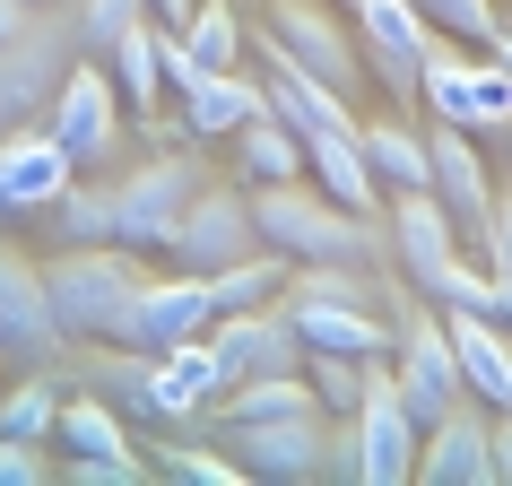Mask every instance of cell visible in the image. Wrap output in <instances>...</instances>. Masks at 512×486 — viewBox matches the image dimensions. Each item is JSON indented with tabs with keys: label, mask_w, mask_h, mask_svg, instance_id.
<instances>
[{
	"label": "cell",
	"mask_w": 512,
	"mask_h": 486,
	"mask_svg": "<svg viewBox=\"0 0 512 486\" xmlns=\"http://www.w3.org/2000/svg\"><path fill=\"white\" fill-rule=\"evenodd\" d=\"M287 313H296L304 348H339V356H391L400 348V313H374V304H330V296H296L287 287Z\"/></svg>",
	"instance_id": "44dd1931"
},
{
	"label": "cell",
	"mask_w": 512,
	"mask_h": 486,
	"mask_svg": "<svg viewBox=\"0 0 512 486\" xmlns=\"http://www.w3.org/2000/svg\"><path fill=\"white\" fill-rule=\"evenodd\" d=\"M0 348L18 356V365H53V356H70V330H61V313H53L44 261H27L9 235H0Z\"/></svg>",
	"instance_id": "8992f818"
},
{
	"label": "cell",
	"mask_w": 512,
	"mask_h": 486,
	"mask_svg": "<svg viewBox=\"0 0 512 486\" xmlns=\"http://www.w3.org/2000/svg\"><path fill=\"white\" fill-rule=\"evenodd\" d=\"M148 460H157V478H183V486H243V478H252L235 452H191V443H174V452H148Z\"/></svg>",
	"instance_id": "d590c367"
},
{
	"label": "cell",
	"mask_w": 512,
	"mask_h": 486,
	"mask_svg": "<svg viewBox=\"0 0 512 486\" xmlns=\"http://www.w3.org/2000/svg\"><path fill=\"white\" fill-rule=\"evenodd\" d=\"M70 183H79V157H70L53 131H27V122L0 131V200H9V209H53Z\"/></svg>",
	"instance_id": "d6986e66"
},
{
	"label": "cell",
	"mask_w": 512,
	"mask_h": 486,
	"mask_svg": "<svg viewBox=\"0 0 512 486\" xmlns=\"http://www.w3.org/2000/svg\"><path fill=\"white\" fill-rule=\"evenodd\" d=\"M148 252H131V243H61L53 261H44V287H53V313L61 330H70V348L79 339H122V322H131L139 287H148Z\"/></svg>",
	"instance_id": "6da1fadb"
},
{
	"label": "cell",
	"mask_w": 512,
	"mask_h": 486,
	"mask_svg": "<svg viewBox=\"0 0 512 486\" xmlns=\"http://www.w3.org/2000/svg\"><path fill=\"white\" fill-rule=\"evenodd\" d=\"M252 252H270L252 191L200 183V200H191L183 226H174V261H183V270H226V261H252Z\"/></svg>",
	"instance_id": "ba28073f"
},
{
	"label": "cell",
	"mask_w": 512,
	"mask_h": 486,
	"mask_svg": "<svg viewBox=\"0 0 512 486\" xmlns=\"http://www.w3.org/2000/svg\"><path fill=\"white\" fill-rule=\"evenodd\" d=\"M148 18V0H79V53L87 61H113V44Z\"/></svg>",
	"instance_id": "e575fe53"
},
{
	"label": "cell",
	"mask_w": 512,
	"mask_h": 486,
	"mask_svg": "<svg viewBox=\"0 0 512 486\" xmlns=\"http://www.w3.org/2000/svg\"><path fill=\"white\" fill-rule=\"evenodd\" d=\"M356 35H365V70L391 96H426V70L452 53V35L417 0H356Z\"/></svg>",
	"instance_id": "5b68a950"
},
{
	"label": "cell",
	"mask_w": 512,
	"mask_h": 486,
	"mask_svg": "<svg viewBox=\"0 0 512 486\" xmlns=\"http://www.w3.org/2000/svg\"><path fill=\"white\" fill-rule=\"evenodd\" d=\"M209 322H217L209 270H174V278H148V287H139L122 339H131V348H174V339H200Z\"/></svg>",
	"instance_id": "2e32d148"
},
{
	"label": "cell",
	"mask_w": 512,
	"mask_h": 486,
	"mask_svg": "<svg viewBox=\"0 0 512 486\" xmlns=\"http://www.w3.org/2000/svg\"><path fill=\"white\" fill-rule=\"evenodd\" d=\"M44 131L70 148L79 165H105L122 148V96H113V70L105 61H70V79L53 87V105H44Z\"/></svg>",
	"instance_id": "52a82bcc"
},
{
	"label": "cell",
	"mask_w": 512,
	"mask_h": 486,
	"mask_svg": "<svg viewBox=\"0 0 512 486\" xmlns=\"http://www.w3.org/2000/svg\"><path fill=\"white\" fill-rule=\"evenodd\" d=\"M296 278V261L287 252H252V261H226V270H209V296H217V313H252V304H278V287Z\"/></svg>",
	"instance_id": "f1b7e54d"
},
{
	"label": "cell",
	"mask_w": 512,
	"mask_h": 486,
	"mask_svg": "<svg viewBox=\"0 0 512 486\" xmlns=\"http://www.w3.org/2000/svg\"><path fill=\"white\" fill-rule=\"evenodd\" d=\"M365 165H374V183L391 191H434V148L408 122H365Z\"/></svg>",
	"instance_id": "83f0119b"
},
{
	"label": "cell",
	"mask_w": 512,
	"mask_h": 486,
	"mask_svg": "<svg viewBox=\"0 0 512 486\" xmlns=\"http://www.w3.org/2000/svg\"><path fill=\"white\" fill-rule=\"evenodd\" d=\"M79 382L87 391H105L122 417H148V426H174V408H165V382H157V348H131V339H79Z\"/></svg>",
	"instance_id": "9a60e30c"
},
{
	"label": "cell",
	"mask_w": 512,
	"mask_h": 486,
	"mask_svg": "<svg viewBox=\"0 0 512 486\" xmlns=\"http://www.w3.org/2000/svg\"><path fill=\"white\" fill-rule=\"evenodd\" d=\"M382 226H391V261L408 270V287H426V278L460 252V226H452V209H443L434 191H391Z\"/></svg>",
	"instance_id": "ffe728a7"
},
{
	"label": "cell",
	"mask_w": 512,
	"mask_h": 486,
	"mask_svg": "<svg viewBox=\"0 0 512 486\" xmlns=\"http://www.w3.org/2000/svg\"><path fill=\"white\" fill-rule=\"evenodd\" d=\"M183 53L191 70H235L243 61V18H235V0H200L183 18Z\"/></svg>",
	"instance_id": "f546056e"
},
{
	"label": "cell",
	"mask_w": 512,
	"mask_h": 486,
	"mask_svg": "<svg viewBox=\"0 0 512 486\" xmlns=\"http://www.w3.org/2000/svg\"><path fill=\"white\" fill-rule=\"evenodd\" d=\"M35 27V0H0V44H9V35H27Z\"/></svg>",
	"instance_id": "60d3db41"
},
{
	"label": "cell",
	"mask_w": 512,
	"mask_h": 486,
	"mask_svg": "<svg viewBox=\"0 0 512 486\" xmlns=\"http://www.w3.org/2000/svg\"><path fill=\"white\" fill-rule=\"evenodd\" d=\"M53 443L70 460H122L131 452V434H122V408L105 400V391H61V417H53Z\"/></svg>",
	"instance_id": "d4e9b609"
},
{
	"label": "cell",
	"mask_w": 512,
	"mask_h": 486,
	"mask_svg": "<svg viewBox=\"0 0 512 486\" xmlns=\"http://www.w3.org/2000/svg\"><path fill=\"white\" fill-rule=\"evenodd\" d=\"M382 356H339V348H304V374H313V391H322L330 417H356L365 408V382H374Z\"/></svg>",
	"instance_id": "1f68e13d"
},
{
	"label": "cell",
	"mask_w": 512,
	"mask_h": 486,
	"mask_svg": "<svg viewBox=\"0 0 512 486\" xmlns=\"http://www.w3.org/2000/svg\"><path fill=\"white\" fill-rule=\"evenodd\" d=\"M356 434H365V486H408V478H417V443H426V426H417V408H408L391 356H382L374 382H365Z\"/></svg>",
	"instance_id": "7c38bea8"
},
{
	"label": "cell",
	"mask_w": 512,
	"mask_h": 486,
	"mask_svg": "<svg viewBox=\"0 0 512 486\" xmlns=\"http://www.w3.org/2000/svg\"><path fill=\"white\" fill-rule=\"evenodd\" d=\"M235 460L252 478H278V486H304L322 478V443H330V408H296V417H243L226 426Z\"/></svg>",
	"instance_id": "8fae6325"
},
{
	"label": "cell",
	"mask_w": 512,
	"mask_h": 486,
	"mask_svg": "<svg viewBox=\"0 0 512 486\" xmlns=\"http://www.w3.org/2000/svg\"><path fill=\"white\" fill-rule=\"evenodd\" d=\"M434 200L452 209V226H460V243L469 252H486V235H495V183H486V157L469 148V131L460 122H434Z\"/></svg>",
	"instance_id": "5bb4252c"
},
{
	"label": "cell",
	"mask_w": 512,
	"mask_h": 486,
	"mask_svg": "<svg viewBox=\"0 0 512 486\" xmlns=\"http://www.w3.org/2000/svg\"><path fill=\"white\" fill-rule=\"evenodd\" d=\"M61 460L44 443H18V434H0V486H53Z\"/></svg>",
	"instance_id": "74e56055"
},
{
	"label": "cell",
	"mask_w": 512,
	"mask_h": 486,
	"mask_svg": "<svg viewBox=\"0 0 512 486\" xmlns=\"http://www.w3.org/2000/svg\"><path fill=\"white\" fill-rule=\"evenodd\" d=\"M495 61H504V70H512V27H504V44H495Z\"/></svg>",
	"instance_id": "b9f144b4"
},
{
	"label": "cell",
	"mask_w": 512,
	"mask_h": 486,
	"mask_svg": "<svg viewBox=\"0 0 512 486\" xmlns=\"http://www.w3.org/2000/svg\"><path fill=\"white\" fill-rule=\"evenodd\" d=\"M252 113H270V87L235 79V70H200V79L183 87V131L191 139H235Z\"/></svg>",
	"instance_id": "603a6c76"
},
{
	"label": "cell",
	"mask_w": 512,
	"mask_h": 486,
	"mask_svg": "<svg viewBox=\"0 0 512 486\" xmlns=\"http://www.w3.org/2000/svg\"><path fill=\"white\" fill-rule=\"evenodd\" d=\"M434 27L452 35V44H469V53H495L504 44V18H495V0H417Z\"/></svg>",
	"instance_id": "836d02e7"
},
{
	"label": "cell",
	"mask_w": 512,
	"mask_h": 486,
	"mask_svg": "<svg viewBox=\"0 0 512 486\" xmlns=\"http://www.w3.org/2000/svg\"><path fill=\"white\" fill-rule=\"evenodd\" d=\"M157 382H165L174 426H200V417H209V408L243 382V365L217 348V330H200V339H174V348H157Z\"/></svg>",
	"instance_id": "e0dca14e"
},
{
	"label": "cell",
	"mask_w": 512,
	"mask_h": 486,
	"mask_svg": "<svg viewBox=\"0 0 512 486\" xmlns=\"http://www.w3.org/2000/svg\"><path fill=\"white\" fill-rule=\"evenodd\" d=\"M426 105H434V122H460V131H495L504 139L512 131V70L495 53L486 61H434L426 70Z\"/></svg>",
	"instance_id": "4fadbf2b"
},
{
	"label": "cell",
	"mask_w": 512,
	"mask_h": 486,
	"mask_svg": "<svg viewBox=\"0 0 512 486\" xmlns=\"http://www.w3.org/2000/svg\"><path fill=\"white\" fill-rule=\"evenodd\" d=\"M165 18H139L131 35H122V44H113V87H122V96H131V113L139 122H157V105L165 96H174V87H165Z\"/></svg>",
	"instance_id": "484cf974"
},
{
	"label": "cell",
	"mask_w": 512,
	"mask_h": 486,
	"mask_svg": "<svg viewBox=\"0 0 512 486\" xmlns=\"http://www.w3.org/2000/svg\"><path fill=\"white\" fill-rule=\"evenodd\" d=\"M261 18L278 27V44H287V53H296V61H304V70H313L322 87L356 96V44H348V27L330 18V0H270Z\"/></svg>",
	"instance_id": "ac0fdd59"
},
{
	"label": "cell",
	"mask_w": 512,
	"mask_h": 486,
	"mask_svg": "<svg viewBox=\"0 0 512 486\" xmlns=\"http://www.w3.org/2000/svg\"><path fill=\"white\" fill-rule=\"evenodd\" d=\"M322 478H330V486H365V434H356V417H330Z\"/></svg>",
	"instance_id": "8d00e7d4"
},
{
	"label": "cell",
	"mask_w": 512,
	"mask_h": 486,
	"mask_svg": "<svg viewBox=\"0 0 512 486\" xmlns=\"http://www.w3.org/2000/svg\"><path fill=\"white\" fill-rule=\"evenodd\" d=\"M443 322H452V348H460V382L486 408H512V322H495V313H452V304H443Z\"/></svg>",
	"instance_id": "7402d4cb"
},
{
	"label": "cell",
	"mask_w": 512,
	"mask_h": 486,
	"mask_svg": "<svg viewBox=\"0 0 512 486\" xmlns=\"http://www.w3.org/2000/svg\"><path fill=\"white\" fill-rule=\"evenodd\" d=\"M235 157H243V183H304L313 165H304V139L278 122V113H252L235 131Z\"/></svg>",
	"instance_id": "4316f807"
},
{
	"label": "cell",
	"mask_w": 512,
	"mask_h": 486,
	"mask_svg": "<svg viewBox=\"0 0 512 486\" xmlns=\"http://www.w3.org/2000/svg\"><path fill=\"white\" fill-rule=\"evenodd\" d=\"M200 183H209L200 139H174V148H157L148 165H131V174L113 183V243H131V252H174V226H183V209L200 200Z\"/></svg>",
	"instance_id": "3957f363"
},
{
	"label": "cell",
	"mask_w": 512,
	"mask_h": 486,
	"mask_svg": "<svg viewBox=\"0 0 512 486\" xmlns=\"http://www.w3.org/2000/svg\"><path fill=\"white\" fill-rule=\"evenodd\" d=\"M70 61H79V27L35 18L27 35H9V44H0V131H18L27 113L53 105V87L70 79Z\"/></svg>",
	"instance_id": "9c48e42d"
},
{
	"label": "cell",
	"mask_w": 512,
	"mask_h": 486,
	"mask_svg": "<svg viewBox=\"0 0 512 486\" xmlns=\"http://www.w3.org/2000/svg\"><path fill=\"white\" fill-rule=\"evenodd\" d=\"M304 165H313V183L330 191V200H348L356 217H382L374 200V165H365V131H322V139H304Z\"/></svg>",
	"instance_id": "cb8c5ba5"
},
{
	"label": "cell",
	"mask_w": 512,
	"mask_h": 486,
	"mask_svg": "<svg viewBox=\"0 0 512 486\" xmlns=\"http://www.w3.org/2000/svg\"><path fill=\"white\" fill-rule=\"evenodd\" d=\"M0 217H18V209H9V200H0Z\"/></svg>",
	"instance_id": "ee69618b"
},
{
	"label": "cell",
	"mask_w": 512,
	"mask_h": 486,
	"mask_svg": "<svg viewBox=\"0 0 512 486\" xmlns=\"http://www.w3.org/2000/svg\"><path fill=\"white\" fill-rule=\"evenodd\" d=\"M339 9H356V0H339Z\"/></svg>",
	"instance_id": "bcb514c9"
},
{
	"label": "cell",
	"mask_w": 512,
	"mask_h": 486,
	"mask_svg": "<svg viewBox=\"0 0 512 486\" xmlns=\"http://www.w3.org/2000/svg\"><path fill=\"white\" fill-rule=\"evenodd\" d=\"M391 313H400V348H391V374H400L408 408H417V426H434L443 408L469 391L460 382V348H452V322L434 313V296H417V287H400L391 296Z\"/></svg>",
	"instance_id": "277c9868"
},
{
	"label": "cell",
	"mask_w": 512,
	"mask_h": 486,
	"mask_svg": "<svg viewBox=\"0 0 512 486\" xmlns=\"http://www.w3.org/2000/svg\"><path fill=\"white\" fill-rule=\"evenodd\" d=\"M417 478L426 486H495V408L478 391H460L417 443Z\"/></svg>",
	"instance_id": "30bf717a"
},
{
	"label": "cell",
	"mask_w": 512,
	"mask_h": 486,
	"mask_svg": "<svg viewBox=\"0 0 512 486\" xmlns=\"http://www.w3.org/2000/svg\"><path fill=\"white\" fill-rule=\"evenodd\" d=\"M504 148H512V131H504Z\"/></svg>",
	"instance_id": "7dc6e473"
},
{
	"label": "cell",
	"mask_w": 512,
	"mask_h": 486,
	"mask_svg": "<svg viewBox=\"0 0 512 486\" xmlns=\"http://www.w3.org/2000/svg\"><path fill=\"white\" fill-rule=\"evenodd\" d=\"M486 261H495V270L512 278V183L495 191V235H486Z\"/></svg>",
	"instance_id": "f35d334b"
},
{
	"label": "cell",
	"mask_w": 512,
	"mask_h": 486,
	"mask_svg": "<svg viewBox=\"0 0 512 486\" xmlns=\"http://www.w3.org/2000/svg\"><path fill=\"white\" fill-rule=\"evenodd\" d=\"M35 9H53V0H35Z\"/></svg>",
	"instance_id": "f6af8a7d"
},
{
	"label": "cell",
	"mask_w": 512,
	"mask_h": 486,
	"mask_svg": "<svg viewBox=\"0 0 512 486\" xmlns=\"http://www.w3.org/2000/svg\"><path fill=\"white\" fill-rule=\"evenodd\" d=\"M61 374H27L0 391V434H18V443H53V417H61Z\"/></svg>",
	"instance_id": "4dcf8cb0"
},
{
	"label": "cell",
	"mask_w": 512,
	"mask_h": 486,
	"mask_svg": "<svg viewBox=\"0 0 512 486\" xmlns=\"http://www.w3.org/2000/svg\"><path fill=\"white\" fill-rule=\"evenodd\" d=\"M0 391H9V348H0Z\"/></svg>",
	"instance_id": "7bdbcfd3"
},
{
	"label": "cell",
	"mask_w": 512,
	"mask_h": 486,
	"mask_svg": "<svg viewBox=\"0 0 512 486\" xmlns=\"http://www.w3.org/2000/svg\"><path fill=\"white\" fill-rule=\"evenodd\" d=\"M495 486H512V408H495Z\"/></svg>",
	"instance_id": "ab89813d"
},
{
	"label": "cell",
	"mask_w": 512,
	"mask_h": 486,
	"mask_svg": "<svg viewBox=\"0 0 512 486\" xmlns=\"http://www.w3.org/2000/svg\"><path fill=\"white\" fill-rule=\"evenodd\" d=\"M252 209H261V235L287 261H382L391 252V226L382 217H356L322 183H252Z\"/></svg>",
	"instance_id": "7a4b0ae2"
},
{
	"label": "cell",
	"mask_w": 512,
	"mask_h": 486,
	"mask_svg": "<svg viewBox=\"0 0 512 486\" xmlns=\"http://www.w3.org/2000/svg\"><path fill=\"white\" fill-rule=\"evenodd\" d=\"M53 235L61 243H113V183H70L53 200Z\"/></svg>",
	"instance_id": "d6a6232c"
}]
</instances>
